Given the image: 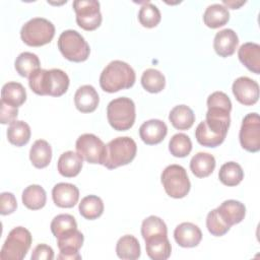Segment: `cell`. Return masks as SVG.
Segmentation results:
<instances>
[{"mask_svg": "<svg viewBox=\"0 0 260 260\" xmlns=\"http://www.w3.org/2000/svg\"><path fill=\"white\" fill-rule=\"evenodd\" d=\"M39 57L30 52H23L19 54L14 62V67L17 73L22 77H29L35 71L40 69Z\"/></svg>", "mask_w": 260, "mask_h": 260, "instance_id": "obj_33", "label": "cell"}, {"mask_svg": "<svg viewBox=\"0 0 260 260\" xmlns=\"http://www.w3.org/2000/svg\"><path fill=\"white\" fill-rule=\"evenodd\" d=\"M140 245L138 240L132 235L121 237L116 244L117 256L121 259L135 260L140 257Z\"/></svg>", "mask_w": 260, "mask_h": 260, "instance_id": "obj_27", "label": "cell"}, {"mask_svg": "<svg viewBox=\"0 0 260 260\" xmlns=\"http://www.w3.org/2000/svg\"><path fill=\"white\" fill-rule=\"evenodd\" d=\"M218 178L225 186H237L244 179V171L238 162L228 161L220 167Z\"/></svg>", "mask_w": 260, "mask_h": 260, "instance_id": "obj_32", "label": "cell"}, {"mask_svg": "<svg viewBox=\"0 0 260 260\" xmlns=\"http://www.w3.org/2000/svg\"><path fill=\"white\" fill-rule=\"evenodd\" d=\"M31 234L23 226L12 229L0 252L1 260H21L28 252L31 245Z\"/></svg>", "mask_w": 260, "mask_h": 260, "instance_id": "obj_6", "label": "cell"}, {"mask_svg": "<svg viewBox=\"0 0 260 260\" xmlns=\"http://www.w3.org/2000/svg\"><path fill=\"white\" fill-rule=\"evenodd\" d=\"M169 150L176 157H185L192 150V141L188 135L177 133L170 139Z\"/></svg>", "mask_w": 260, "mask_h": 260, "instance_id": "obj_37", "label": "cell"}, {"mask_svg": "<svg viewBox=\"0 0 260 260\" xmlns=\"http://www.w3.org/2000/svg\"><path fill=\"white\" fill-rule=\"evenodd\" d=\"M21 199L25 207L31 210H38L45 206L47 201V195L43 187L37 184H32L27 186L23 190Z\"/></svg>", "mask_w": 260, "mask_h": 260, "instance_id": "obj_29", "label": "cell"}, {"mask_svg": "<svg viewBox=\"0 0 260 260\" xmlns=\"http://www.w3.org/2000/svg\"><path fill=\"white\" fill-rule=\"evenodd\" d=\"M77 153L89 164H104L106 145L101 138L91 133L80 135L75 143Z\"/></svg>", "mask_w": 260, "mask_h": 260, "instance_id": "obj_9", "label": "cell"}, {"mask_svg": "<svg viewBox=\"0 0 260 260\" xmlns=\"http://www.w3.org/2000/svg\"><path fill=\"white\" fill-rule=\"evenodd\" d=\"M230 19L229 9L219 3H214L205 9L203 21L210 28H217L224 25Z\"/></svg>", "mask_w": 260, "mask_h": 260, "instance_id": "obj_25", "label": "cell"}, {"mask_svg": "<svg viewBox=\"0 0 260 260\" xmlns=\"http://www.w3.org/2000/svg\"><path fill=\"white\" fill-rule=\"evenodd\" d=\"M239 44V38L232 28H224L216 32L213 40V49L220 57L232 56Z\"/></svg>", "mask_w": 260, "mask_h": 260, "instance_id": "obj_17", "label": "cell"}, {"mask_svg": "<svg viewBox=\"0 0 260 260\" xmlns=\"http://www.w3.org/2000/svg\"><path fill=\"white\" fill-rule=\"evenodd\" d=\"M238 57L250 71L255 74L260 73V46L258 44L252 42L243 44L238 51Z\"/></svg>", "mask_w": 260, "mask_h": 260, "instance_id": "obj_21", "label": "cell"}, {"mask_svg": "<svg viewBox=\"0 0 260 260\" xmlns=\"http://www.w3.org/2000/svg\"><path fill=\"white\" fill-rule=\"evenodd\" d=\"M206 228L208 232L215 237H221L224 234H226L231 226L228 225L222 218L219 216L216 208L212 209L211 211L208 212L206 216Z\"/></svg>", "mask_w": 260, "mask_h": 260, "instance_id": "obj_39", "label": "cell"}, {"mask_svg": "<svg viewBox=\"0 0 260 260\" xmlns=\"http://www.w3.org/2000/svg\"><path fill=\"white\" fill-rule=\"evenodd\" d=\"M79 213L86 219L92 220L100 217L104 212V202L96 195H87L83 197L78 206Z\"/></svg>", "mask_w": 260, "mask_h": 260, "instance_id": "obj_31", "label": "cell"}, {"mask_svg": "<svg viewBox=\"0 0 260 260\" xmlns=\"http://www.w3.org/2000/svg\"><path fill=\"white\" fill-rule=\"evenodd\" d=\"M77 24L85 30H94L102 23L100 2L96 0H75L72 3Z\"/></svg>", "mask_w": 260, "mask_h": 260, "instance_id": "obj_10", "label": "cell"}, {"mask_svg": "<svg viewBox=\"0 0 260 260\" xmlns=\"http://www.w3.org/2000/svg\"><path fill=\"white\" fill-rule=\"evenodd\" d=\"M169 120L176 129L188 130L195 122V114L188 106L178 105L171 110Z\"/></svg>", "mask_w": 260, "mask_h": 260, "instance_id": "obj_23", "label": "cell"}, {"mask_svg": "<svg viewBox=\"0 0 260 260\" xmlns=\"http://www.w3.org/2000/svg\"><path fill=\"white\" fill-rule=\"evenodd\" d=\"M141 84L148 92L156 93L165 88L166 78L159 70L148 68L144 70L141 75Z\"/></svg>", "mask_w": 260, "mask_h": 260, "instance_id": "obj_34", "label": "cell"}, {"mask_svg": "<svg viewBox=\"0 0 260 260\" xmlns=\"http://www.w3.org/2000/svg\"><path fill=\"white\" fill-rule=\"evenodd\" d=\"M99 103V93L92 85H82L75 91L74 104L76 109L81 113L93 112L98 108Z\"/></svg>", "mask_w": 260, "mask_h": 260, "instance_id": "obj_18", "label": "cell"}, {"mask_svg": "<svg viewBox=\"0 0 260 260\" xmlns=\"http://www.w3.org/2000/svg\"><path fill=\"white\" fill-rule=\"evenodd\" d=\"M161 184L166 193L173 198L185 197L191 187L186 170L180 165H170L161 173Z\"/></svg>", "mask_w": 260, "mask_h": 260, "instance_id": "obj_8", "label": "cell"}, {"mask_svg": "<svg viewBox=\"0 0 260 260\" xmlns=\"http://www.w3.org/2000/svg\"><path fill=\"white\" fill-rule=\"evenodd\" d=\"M134 69L126 62L114 60L102 71L100 85L104 91L117 92L121 89L130 88L135 83Z\"/></svg>", "mask_w": 260, "mask_h": 260, "instance_id": "obj_2", "label": "cell"}, {"mask_svg": "<svg viewBox=\"0 0 260 260\" xmlns=\"http://www.w3.org/2000/svg\"><path fill=\"white\" fill-rule=\"evenodd\" d=\"M240 143L244 149L257 152L260 149V118L257 113L246 115L240 129Z\"/></svg>", "mask_w": 260, "mask_h": 260, "instance_id": "obj_11", "label": "cell"}, {"mask_svg": "<svg viewBox=\"0 0 260 260\" xmlns=\"http://www.w3.org/2000/svg\"><path fill=\"white\" fill-rule=\"evenodd\" d=\"M82 157L72 150L63 152L57 162V169L60 175L66 178H72L77 176L82 169Z\"/></svg>", "mask_w": 260, "mask_h": 260, "instance_id": "obj_20", "label": "cell"}, {"mask_svg": "<svg viewBox=\"0 0 260 260\" xmlns=\"http://www.w3.org/2000/svg\"><path fill=\"white\" fill-rule=\"evenodd\" d=\"M83 241L84 237L77 229L57 238V244L60 250L57 258L62 260H80L81 255L78 251Z\"/></svg>", "mask_w": 260, "mask_h": 260, "instance_id": "obj_12", "label": "cell"}, {"mask_svg": "<svg viewBox=\"0 0 260 260\" xmlns=\"http://www.w3.org/2000/svg\"><path fill=\"white\" fill-rule=\"evenodd\" d=\"M51 232L56 237L59 238L73 230L77 229V222L73 215L68 213H62L56 215L51 221Z\"/></svg>", "mask_w": 260, "mask_h": 260, "instance_id": "obj_36", "label": "cell"}, {"mask_svg": "<svg viewBox=\"0 0 260 260\" xmlns=\"http://www.w3.org/2000/svg\"><path fill=\"white\" fill-rule=\"evenodd\" d=\"M18 115V109L3 101H0V122L2 124L12 123L16 120Z\"/></svg>", "mask_w": 260, "mask_h": 260, "instance_id": "obj_41", "label": "cell"}, {"mask_svg": "<svg viewBox=\"0 0 260 260\" xmlns=\"http://www.w3.org/2000/svg\"><path fill=\"white\" fill-rule=\"evenodd\" d=\"M145 249L152 260H166L171 256L172 247L167 236H155L145 240Z\"/></svg>", "mask_w": 260, "mask_h": 260, "instance_id": "obj_22", "label": "cell"}, {"mask_svg": "<svg viewBox=\"0 0 260 260\" xmlns=\"http://www.w3.org/2000/svg\"><path fill=\"white\" fill-rule=\"evenodd\" d=\"M232 90L236 100L244 106H252L259 99L258 83L247 76L237 78L233 83Z\"/></svg>", "mask_w": 260, "mask_h": 260, "instance_id": "obj_13", "label": "cell"}, {"mask_svg": "<svg viewBox=\"0 0 260 260\" xmlns=\"http://www.w3.org/2000/svg\"><path fill=\"white\" fill-rule=\"evenodd\" d=\"M69 77L67 73L58 68L38 69L28 77L30 89L39 95L60 96L69 87Z\"/></svg>", "mask_w": 260, "mask_h": 260, "instance_id": "obj_1", "label": "cell"}, {"mask_svg": "<svg viewBox=\"0 0 260 260\" xmlns=\"http://www.w3.org/2000/svg\"><path fill=\"white\" fill-rule=\"evenodd\" d=\"M52 158V148L48 141L38 139L34 142L29 150V159L34 167L43 169L49 166Z\"/></svg>", "mask_w": 260, "mask_h": 260, "instance_id": "obj_24", "label": "cell"}, {"mask_svg": "<svg viewBox=\"0 0 260 260\" xmlns=\"http://www.w3.org/2000/svg\"><path fill=\"white\" fill-rule=\"evenodd\" d=\"M58 48L69 61L83 62L90 53V48L84 38L74 29H66L58 38Z\"/></svg>", "mask_w": 260, "mask_h": 260, "instance_id": "obj_7", "label": "cell"}, {"mask_svg": "<svg viewBox=\"0 0 260 260\" xmlns=\"http://www.w3.org/2000/svg\"><path fill=\"white\" fill-rule=\"evenodd\" d=\"M26 100V91L24 86L16 81H9L2 86L1 101L18 108Z\"/></svg>", "mask_w": 260, "mask_h": 260, "instance_id": "obj_28", "label": "cell"}, {"mask_svg": "<svg viewBox=\"0 0 260 260\" xmlns=\"http://www.w3.org/2000/svg\"><path fill=\"white\" fill-rule=\"evenodd\" d=\"M0 213L2 215H7L15 211L17 207V202L15 196L10 192H3L0 195Z\"/></svg>", "mask_w": 260, "mask_h": 260, "instance_id": "obj_40", "label": "cell"}, {"mask_svg": "<svg viewBox=\"0 0 260 260\" xmlns=\"http://www.w3.org/2000/svg\"><path fill=\"white\" fill-rule=\"evenodd\" d=\"M31 260H52L54 258L53 249L46 244H39L31 253Z\"/></svg>", "mask_w": 260, "mask_h": 260, "instance_id": "obj_42", "label": "cell"}, {"mask_svg": "<svg viewBox=\"0 0 260 260\" xmlns=\"http://www.w3.org/2000/svg\"><path fill=\"white\" fill-rule=\"evenodd\" d=\"M176 243L183 248L196 247L202 239L201 230L192 222H182L174 231Z\"/></svg>", "mask_w": 260, "mask_h": 260, "instance_id": "obj_15", "label": "cell"}, {"mask_svg": "<svg viewBox=\"0 0 260 260\" xmlns=\"http://www.w3.org/2000/svg\"><path fill=\"white\" fill-rule=\"evenodd\" d=\"M135 104L126 96L112 100L107 107V118L110 125L117 131L130 129L135 122Z\"/></svg>", "mask_w": 260, "mask_h": 260, "instance_id": "obj_4", "label": "cell"}, {"mask_svg": "<svg viewBox=\"0 0 260 260\" xmlns=\"http://www.w3.org/2000/svg\"><path fill=\"white\" fill-rule=\"evenodd\" d=\"M141 235L144 241L155 236H167L168 235L167 224L160 217L155 215H150L142 221Z\"/></svg>", "mask_w": 260, "mask_h": 260, "instance_id": "obj_35", "label": "cell"}, {"mask_svg": "<svg viewBox=\"0 0 260 260\" xmlns=\"http://www.w3.org/2000/svg\"><path fill=\"white\" fill-rule=\"evenodd\" d=\"M168 133L166 123L158 119H151L142 123L139 128V136L148 145L160 143Z\"/></svg>", "mask_w": 260, "mask_h": 260, "instance_id": "obj_14", "label": "cell"}, {"mask_svg": "<svg viewBox=\"0 0 260 260\" xmlns=\"http://www.w3.org/2000/svg\"><path fill=\"white\" fill-rule=\"evenodd\" d=\"M137 152L136 142L129 136L117 137L106 145V155L103 166L113 170L130 164Z\"/></svg>", "mask_w": 260, "mask_h": 260, "instance_id": "obj_3", "label": "cell"}, {"mask_svg": "<svg viewBox=\"0 0 260 260\" xmlns=\"http://www.w3.org/2000/svg\"><path fill=\"white\" fill-rule=\"evenodd\" d=\"M160 18L161 15L159 9L150 2H145L139 9L138 20L144 27L151 28L156 26L159 23Z\"/></svg>", "mask_w": 260, "mask_h": 260, "instance_id": "obj_38", "label": "cell"}, {"mask_svg": "<svg viewBox=\"0 0 260 260\" xmlns=\"http://www.w3.org/2000/svg\"><path fill=\"white\" fill-rule=\"evenodd\" d=\"M29 125L21 120H15L10 123L7 129V139L15 146H23L29 141L30 138Z\"/></svg>", "mask_w": 260, "mask_h": 260, "instance_id": "obj_30", "label": "cell"}, {"mask_svg": "<svg viewBox=\"0 0 260 260\" xmlns=\"http://www.w3.org/2000/svg\"><path fill=\"white\" fill-rule=\"evenodd\" d=\"M223 4H225L228 7L232 8V9H238L240 6H242L243 4L246 3V1H232V0H223L222 1ZM226 7V8H228Z\"/></svg>", "mask_w": 260, "mask_h": 260, "instance_id": "obj_43", "label": "cell"}, {"mask_svg": "<svg viewBox=\"0 0 260 260\" xmlns=\"http://www.w3.org/2000/svg\"><path fill=\"white\" fill-rule=\"evenodd\" d=\"M216 210L222 220L230 226L241 222L246 214L245 205L242 202L234 199L223 201L216 208Z\"/></svg>", "mask_w": 260, "mask_h": 260, "instance_id": "obj_19", "label": "cell"}, {"mask_svg": "<svg viewBox=\"0 0 260 260\" xmlns=\"http://www.w3.org/2000/svg\"><path fill=\"white\" fill-rule=\"evenodd\" d=\"M55 36L54 24L44 17H34L26 21L20 29V38L30 47L49 44Z\"/></svg>", "mask_w": 260, "mask_h": 260, "instance_id": "obj_5", "label": "cell"}, {"mask_svg": "<svg viewBox=\"0 0 260 260\" xmlns=\"http://www.w3.org/2000/svg\"><path fill=\"white\" fill-rule=\"evenodd\" d=\"M215 169V158L208 152H198L190 160V170L198 178L208 177Z\"/></svg>", "mask_w": 260, "mask_h": 260, "instance_id": "obj_26", "label": "cell"}, {"mask_svg": "<svg viewBox=\"0 0 260 260\" xmlns=\"http://www.w3.org/2000/svg\"><path fill=\"white\" fill-rule=\"evenodd\" d=\"M52 198L57 206L62 208H70L78 202L79 190L73 184L58 183L53 187Z\"/></svg>", "mask_w": 260, "mask_h": 260, "instance_id": "obj_16", "label": "cell"}]
</instances>
